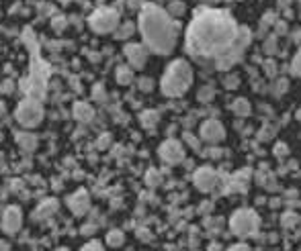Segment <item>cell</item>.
Listing matches in <instances>:
<instances>
[{
	"instance_id": "obj_1",
	"label": "cell",
	"mask_w": 301,
	"mask_h": 251,
	"mask_svg": "<svg viewBox=\"0 0 301 251\" xmlns=\"http://www.w3.org/2000/svg\"><path fill=\"white\" fill-rule=\"evenodd\" d=\"M240 27L226 10H201L188 25L187 51L199 58H222L234 45Z\"/></svg>"
},
{
	"instance_id": "obj_2",
	"label": "cell",
	"mask_w": 301,
	"mask_h": 251,
	"mask_svg": "<svg viewBox=\"0 0 301 251\" xmlns=\"http://www.w3.org/2000/svg\"><path fill=\"white\" fill-rule=\"evenodd\" d=\"M140 31L154 53L168 55L176 45V23L156 4H144L140 12Z\"/></svg>"
},
{
	"instance_id": "obj_3",
	"label": "cell",
	"mask_w": 301,
	"mask_h": 251,
	"mask_svg": "<svg viewBox=\"0 0 301 251\" xmlns=\"http://www.w3.org/2000/svg\"><path fill=\"white\" fill-rule=\"evenodd\" d=\"M25 43L31 49V78H29V84H25V90L29 94V98L37 100L45 94V80L49 76V65L41 60L39 49H37V41L29 29L25 31Z\"/></svg>"
},
{
	"instance_id": "obj_4",
	"label": "cell",
	"mask_w": 301,
	"mask_h": 251,
	"mask_svg": "<svg viewBox=\"0 0 301 251\" xmlns=\"http://www.w3.org/2000/svg\"><path fill=\"white\" fill-rule=\"evenodd\" d=\"M193 82V69L183 60H176L168 65L166 74L162 76V92L166 96H181L188 90Z\"/></svg>"
},
{
	"instance_id": "obj_5",
	"label": "cell",
	"mask_w": 301,
	"mask_h": 251,
	"mask_svg": "<svg viewBox=\"0 0 301 251\" xmlns=\"http://www.w3.org/2000/svg\"><path fill=\"white\" fill-rule=\"evenodd\" d=\"M229 225H231L234 235H238V237H250L258 229V217H256L254 211H250V208H242V211L234 213V217H231V220H229Z\"/></svg>"
},
{
	"instance_id": "obj_6",
	"label": "cell",
	"mask_w": 301,
	"mask_h": 251,
	"mask_svg": "<svg viewBox=\"0 0 301 251\" xmlns=\"http://www.w3.org/2000/svg\"><path fill=\"white\" fill-rule=\"evenodd\" d=\"M43 119V108L35 98H27L19 104L17 108V121L23 125V127H35V125L41 123Z\"/></svg>"
},
{
	"instance_id": "obj_7",
	"label": "cell",
	"mask_w": 301,
	"mask_h": 251,
	"mask_svg": "<svg viewBox=\"0 0 301 251\" xmlns=\"http://www.w3.org/2000/svg\"><path fill=\"white\" fill-rule=\"evenodd\" d=\"M119 25V15L113 8H99L92 12L90 17V27L97 33H111Z\"/></svg>"
},
{
	"instance_id": "obj_8",
	"label": "cell",
	"mask_w": 301,
	"mask_h": 251,
	"mask_svg": "<svg viewBox=\"0 0 301 251\" xmlns=\"http://www.w3.org/2000/svg\"><path fill=\"white\" fill-rule=\"evenodd\" d=\"M160 157L166 161V163H179L183 157H185V149H183V143L174 141V139H168V141H164L160 145Z\"/></svg>"
},
{
	"instance_id": "obj_9",
	"label": "cell",
	"mask_w": 301,
	"mask_h": 251,
	"mask_svg": "<svg viewBox=\"0 0 301 251\" xmlns=\"http://www.w3.org/2000/svg\"><path fill=\"white\" fill-rule=\"evenodd\" d=\"M21 222H23L21 208L19 206H8L2 215V231L6 235H15L21 229Z\"/></svg>"
},
{
	"instance_id": "obj_10",
	"label": "cell",
	"mask_w": 301,
	"mask_h": 251,
	"mask_svg": "<svg viewBox=\"0 0 301 251\" xmlns=\"http://www.w3.org/2000/svg\"><path fill=\"white\" fill-rule=\"evenodd\" d=\"M193 182L201 192H211L217 186V174L213 170H209V167H199L195 172Z\"/></svg>"
},
{
	"instance_id": "obj_11",
	"label": "cell",
	"mask_w": 301,
	"mask_h": 251,
	"mask_svg": "<svg viewBox=\"0 0 301 251\" xmlns=\"http://www.w3.org/2000/svg\"><path fill=\"white\" fill-rule=\"evenodd\" d=\"M201 137L205 139V141H209V143L222 141V139L226 137L224 125L220 121H207V123H203L201 125Z\"/></svg>"
},
{
	"instance_id": "obj_12",
	"label": "cell",
	"mask_w": 301,
	"mask_h": 251,
	"mask_svg": "<svg viewBox=\"0 0 301 251\" xmlns=\"http://www.w3.org/2000/svg\"><path fill=\"white\" fill-rule=\"evenodd\" d=\"M68 206L74 215H86V211L90 208V196L86 190H76L70 198H68Z\"/></svg>"
},
{
	"instance_id": "obj_13",
	"label": "cell",
	"mask_w": 301,
	"mask_h": 251,
	"mask_svg": "<svg viewBox=\"0 0 301 251\" xmlns=\"http://www.w3.org/2000/svg\"><path fill=\"white\" fill-rule=\"evenodd\" d=\"M125 58L129 60L131 67H138L140 69V67H144V63L148 60V49L144 45H140V43H129L125 47Z\"/></svg>"
},
{
	"instance_id": "obj_14",
	"label": "cell",
	"mask_w": 301,
	"mask_h": 251,
	"mask_svg": "<svg viewBox=\"0 0 301 251\" xmlns=\"http://www.w3.org/2000/svg\"><path fill=\"white\" fill-rule=\"evenodd\" d=\"M92 117H94V110H92L90 104H86V102H76L74 104V119L76 121H80V123H90Z\"/></svg>"
},
{
	"instance_id": "obj_15",
	"label": "cell",
	"mask_w": 301,
	"mask_h": 251,
	"mask_svg": "<svg viewBox=\"0 0 301 251\" xmlns=\"http://www.w3.org/2000/svg\"><path fill=\"white\" fill-rule=\"evenodd\" d=\"M17 143L23 151H35L37 149V137L33 133H17Z\"/></svg>"
},
{
	"instance_id": "obj_16",
	"label": "cell",
	"mask_w": 301,
	"mask_h": 251,
	"mask_svg": "<svg viewBox=\"0 0 301 251\" xmlns=\"http://www.w3.org/2000/svg\"><path fill=\"white\" fill-rule=\"evenodd\" d=\"M58 211V202L56 200H47V202H43L39 208H37V215H35V219H45V217H49V215H53Z\"/></svg>"
},
{
	"instance_id": "obj_17",
	"label": "cell",
	"mask_w": 301,
	"mask_h": 251,
	"mask_svg": "<svg viewBox=\"0 0 301 251\" xmlns=\"http://www.w3.org/2000/svg\"><path fill=\"white\" fill-rule=\"evenodd\" d=\"M231 110H234V115H238V117H246V115H250V104L246 98H236L231 102Z\"/></svg>"
},
{
	"instance_id": "obj_18",
	"label": "cell",
	"mask_w": 301,
	"mask_h": 251,
	"mask_svg": "<svg viewBox=\"0 0 301 251\" xmlns=\"http://www.w3.org/2000/svg\"><path fill=\"white\" fill-rule=\"evenodd\" d=\"M123 241H125V235H123L119 229L109 231V235H107V245H111V247H121Z\"/></svg>"
},
{
	"instance_id": "obj_19",
	"label": "cell",
	"mask_w": 301,
	"mask_h": 251,
	"mask_svg": "<svg viewBox=\"0 0 301 251\" xmlns=\"http://www.w3.org/2000/svg\"><path fill=\"white\" fill-rule=\"evenodd\" d=\"M131 80H133V72H131V67H127V65H121V67H117V82L119 84H131Z\"/></svg>"
},
{
	"instance_id": "obj_20",
	"label": "cell",
	"mask_w": 301,
	"mask_h": 251,
	"mask_svg": "<svg viewBox=\"0 0 301 251\" xmlns=\"http://www.w3.org/2000/svg\"><path fill=\"white\" fill-rule=\"evenodd\" d=\"M156 123H158V113H154V110H146V113L142 115V125L144 127H154Z\"/></svg>"
},
{
	"instance_id": "obj_21",
	"label": "cell",
	"mask_w": 301,
	"mask_h": 251,
	"mask_svg": "<svg viewBox=\"0 0 301 251\" xmlns=\"http://www.w3.org/2000/svg\"><path fill=\"white\" fill-rule=\"evenodd\" d=\"M115 33H117V39H127V37L133 33V25H131V23H125L123 27H119Z\"/></svg>"
},
{
	"instance_id": "obj_22",
	"label": "cell",
	"mask_w": 301,
	"mask_h": 251,
	"mask_svg": "<svg viewBox=\"0 0 301 251\" xmlns=\"http://www.w3.org/2000/svg\"><path fill=\"white\" fill-rule=\"evenodd\" d=\"M166 12H168L170 17H181L183 12H185V4H183V2H172V4L168 6Z\"/></svg>"
},
{
	"instance_id": "obj_23",
	"label": "cell",
	"mask_w": 301,
	"mask_h": 251,
	"mask_svg": "<svg viewBox=\"0 0 301 251\" xmlns=\"http://www.w3.org/2000/svg\"><path fill=\"white\" fill-rule=\"evenodd\" d=\"M291 69H293V74L301 76V49H299V51H297V55H295V60H293Z\"/></svg>"
},
{
	"instance_id": "obj_24",
	"label": "cell",
	"mask_w": 301,
	"mask_h": 251,
	"mask_svg": "<svg viewBox=\"0 0 301 251\" xmlns=\"http://www.w3.org/2000/svg\"><path fill=\"white\" fill-rule=\"evenodd\" d=\"M82 251H105V247H103V243H99V241H90L88 245L82 247Z\"/></svg>"
},
{
	"instance_id": "obj_25",
	"label": "cell",
	"mask_w": 301,
	"mask_h": 251,
	"mask_svg": "<svg viewBox=\"0 0 301 251\" xmlns=\"http://www.w3.org/2000/svg\"><path fill=\"white\" fill-rule=\"evenodd\" d=\"M224 86L226 88H231V90L238 88V76H227L226 82H224Z\"/></svg>"
},
{
	"instance_id": "obj_26",
	"label": "cell",
	"mask_w": 301,
	"mask_h": 251,
	"mask_svg": "<svg viewBox=\"0 0 301 251\" xmlns=\"http://www.w3.org/2000/svg\"><path fill=\"white\" fill-rule=\"evenodd\" d=\"M199 98H201L203 102H207L209 98H213V88H203L201 94H199Z\"/></svg>"
},
{
	"instance_id": "obj_27",
	"label": "cell",
	"mask_w": 301,
	"mask_h": 251,
	"mask_svg": "<svg viewBox=\"0 0 301 251\" xmlns=\"http://www.w3.org/2000/svg\"><path fill=\"white\" fill-rule=\"evenodd\" d=\"M51 25H53V29H56V31H62L64 27H66V19L64 17H56Z\"/></svg>"
},
{
	"instance_id": "obj_28",
	"label": "cell",
	"mask_w": 301,
	"mask_h": 251,
	"mask_svg": "<svg viewBox=\"0 0 301 251\" xmlns=\"http://www.w3.org/2000/svg\"><path fill=\"white\" fill-rule=\"evenodd\" d=\"M146 182H148L150 186H156V184H158V172H154V170L150 172V174L146 176Z\"/></svg>"
},
{
	"instance_id": "obj_29",
	"label": "cell",
	"mask_w": 301,
	"mask_h": 251,
	"mask_svg": "<svg viewBox=\"0 0 301 251\" xmlns=\"http://www.w3.org/2000/svg\"><path fill=\"white\" fill-rule=\"evenodd\" d=\"M293 222H297V217H293V215H285V217H283V225H285V227H291Z\"/></svg>"
},
{
	"instance_id": "obj_30",
	"label": "cell",
	"mask_w": 301,
	"mask_h": 251,
	"mask_svg": "<svg viewBox=\"0 0 301 251\" xmlns=\"http://www.w3.org/2000/svg\"><path fill=\"white\" fill-rule=\"evenodd\" d=\"M140 88H142V90H152L154 84H152V80H150V78H144L142 84H140Z\"/></svg>"
},
{
	"instance_id": "obj_31",
	"label": "cell",
	"mask_w": 301,
	"mask_h": 251,
	"mask_svg": "<svg viewBox=\"0 0 301 251\" xmlns=\"http://www.w3.org/2000/svg\"><path fill=\"white\" fill-rule=\"evenodd\" d=\"M109 141H111V137H109V135H103V137L99 139V143H97V145H99V149H105V147L109 145Z\"/></svg>"
},
{
	"instance_id": "obj_32",
	"label": "cell",
	"mask_w": 301,
	"mask_h": 251,
	"mask_svg": "<svg viewBox=\"0 0 301 251\" xmlns=\"http://www.w3.org/2000/svg\"><path fill=\"white\" fill-rule=\"evenodd\" d=\"M127 4H129V8H140V10H142V6H144L142 0H127Z\"/></svg>"
},
{
	"instance_id": "obj_33",
	"label": "cell",
	"mask_w": 301,
	"mask_h": 251,
	"mask_svg": "<svg viewBox=\"0 0 301 251\" xmlns=\"http://www.w3.org/2000/svg\"><path fill=\"white\" fill-rule=\"evenodd\" d=\"M275 153H277V156H285V153H287V145L285 143H279L277 149H275Z\"/></svg>"
},
{
	"instance_id": "obj_34",
	"label": "cell",
	"mask_w": 301,
	"mask_h": 251,
	"mask_svg": "<svg viewBox=\"0 0 301 251\" xmlns=\"http://www.w3.org/2000/svg\"><path fill=\"white\" fill-rule=\"evenodd\" d=\"M229 251H250V247H248V245H242V243H240V245H236V247H231Z\"/></svg>"
},
{
	"instance_id": "obj_35",
	"label": "cell",
	"mask_w": 301,
	"mask_h": 251,
	"mask_svg": "<svg viewBox=\"0 0 301 251\" xmlns=\"http://www.w3.org/2000/svg\"><path fill=\"white\" fill-rule=\"evenodd\" d=\"M92 233H94V225H86L82 229V235H92Z\"/></svg>"
},
{
	"instance_id": "obj_36",
	"label": "cell",
	"mask_w": 301,
	"mask_h": 251,
	"mask_svg": "<svg viewBox=\"0 0 301 251\" xmlns=\"http://www.w3.org/2000/svg\"><path fill=\"white\" fill-rule=\"evenodd\" d=\"M266 72L272 76L275 74V62H266Z\"/></svg>"
},
{
	"instance_id": "obj_37",
	"label": "cell",
	"mask_w": 301,
	"mask_h": 251,
	"mask_svg": "<svg viewBox=\"0 0 301 251\" xmlns=\"http://www.w3.org/2000/svg\"><path fill=\"white\" fill-rule=\"evenodd\" d=\"M281 84H279V86H277V92H285L287 90V80H279Z\"/></svg>"
},
{
	"instance_id": "obj_38",
	"label": "cell",
	"mask_w": 301,
	"mask_h": 251,
	"mask_svg": "<svg viewBox=\"0 0 301 251\" xmlns=\"http://www.w3.org/2000/svg\"><path fill=\"white\" fill-rule=\"evenodd\" d=\"M0 251H8V243L6 241H0Z\"/></svg>"
},
{
	"instance_id": "obj_39",
	"label": "cell",
	"mask_w": 301,
	"mask_h": 251,
	"mask_svg": "<svg viewBox=\"0 0 301 251\" xmlns=\"http://www.w3.org/2000/svg\"><path fill=\"white\" fill-rule=\"evenodd\" d=\"M4 110H6V106H4L2 102H0V115H4Z\"/></svg>"
},
{
	"instance_id": "obj_40",
	"label": "cell",
	"mask_w": 301,
	"mask_h": 251,
	"mask_svg": "<svg viewBox=\"0 0 301 251\" xmlns=\"http://www.w3.org/2000/svg\"><path fill=\"white\" fill-rule=\"evenodd\" d=\"M56 251H68V249H66V247H62V249H56Z\"/></svg>"
},
{
	"instance_id": "obj_41",
	"label": "cell",
	"mask_w": 301,
	"mask_h": 251,
	"mask_svg": "<svg viewBox=\"0 0 301 251\" xmlns=\"http://www.w3.org/2000/svg\"><path fill=\"white\" fill-rule=\"evenodd\" d=\"M299 2H301V0H299Z\"/></svg>"
}]
</instances>
